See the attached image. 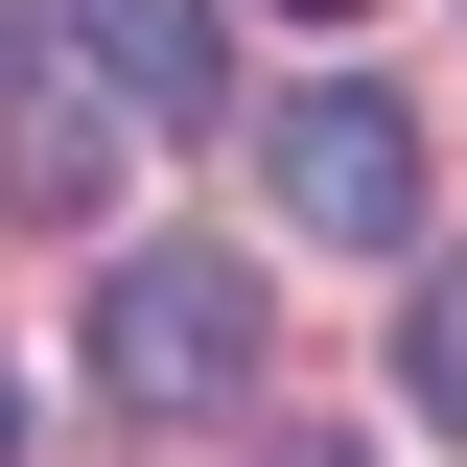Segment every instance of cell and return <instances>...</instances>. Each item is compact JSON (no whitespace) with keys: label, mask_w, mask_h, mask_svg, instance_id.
I'll return each instance as SVG.
<instances>
[{"label":"cell","mask_w":467,"mask_h":467,"mask_svg":"<svg viewBox=\"0 0 467 467\" xmlns=\"http://www.w3.org/2000/svg\"><path fill=\"white\" fill-rule=\"evenodd\" d=\"M94 398H140V420H234L257 398V281H234L211 234H140L94 281Z\"/></svg>","instance_id":"cell-1"},{"label":"cell","mask_w":467,"mask_h":467,"mask_svg":"<svg viewBox=\"0 0 467 467\" xmlns=\"http://www.w3.org/2000/svg\"><path fill=\"white\" fill-rule=\"evenodd\" d=\"M257 187H281L327 257H398V234H420V117L398 94H281V117H257Z\"/></svg>","instance_id":"cell-2"},{"label":"cell","mask_w":467,"mask_h":467,"mask_svg":"<svg viewBox=\"0 0 467 467\" xmlns=\"http://www.w3.org/2000/svg\"><path fill=\"white\" fill-rule=\"evenodd\" d=\"M70 47H94V94H117V117H211V94H234L211 0H70Z\"/></svg>","instance_id":"cell-3"},{"label":"cell","mask_w":467,"mask_h":467,"mask_svg":"<svg viewBox=\"0 0 467 467\" xmlns=\"http://www.w3.org/2000/svg\"><path fill=\"white\" fill-rule=\"evenodd\" d=\"M0 187H24V211H94L117 187V117L70 94V70H24V94H0Z\"/></svg>","instance_id":"cell-4"},{"label":"cell","mask_w":467,"mask_h":467,"mask_svg":"<svg viewBox=\"0 0 467 467\" xmlns=\"http://www.w3.org/2000/svg\"><path fill=\"white\" fill-rule=\"evenodd\" d=\"M398 398L467 444V257H420V281H398Z\"/></svg>","instance_id":"cell-5"},{"label":"cell","mask_w":467,"mask_h":467,"mask_svg":"<svg viewBox=\"0 0 467 467\" xmlns=\"http://www.w3.org/2000/svg\"><path fill=\"white\" fill-rule=\"evenodd\" d=\"M257 467H350V444H257Z\"/></svg>","instance_id":"cell-6"},{"label":"cell","mask_w":467,"mask_h":467,"mask_svg":"<svg viewBox=\"0 0 467 467\" xmlns=\"http://www.w3.org/2000/svg\"><path fill=\"white\" fill-rule=\"evenodd\" d=\"M0 444H24V374H0Z\"/></svg>","instance_id":"cell-7"},{"label":"cell","mask_w":467,"mask_h":467,"mask_svg":"<svg viewBox=\"0 0 467 467\" xmlns=\"http://www.w3.org/2000/svg\"><path fill=\"white\" fill-rule=\"evenodd\" d=\"M304 24H350V0H304Z\"/></svg>","instance_id":"cell-8"}]
</instances>
